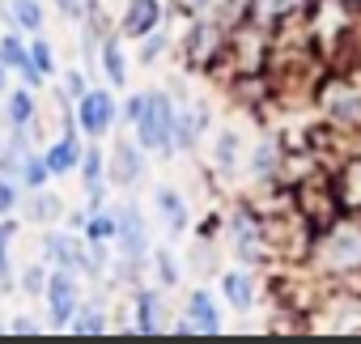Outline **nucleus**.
I'll list each match as a JSON object with an SVG mask.
<instances>
[{
  "label": "nucleus",
  "mask_w": 361,
  "mask_h": 344,
  "mask_svg": "<svg viewBox=\"0 0 361 344\" xmlns=\"http://www.w3.org/2000/svg\"><path fill=\"white\" fill-rule=\"evenodd\" d=\"M174 102L166 94H145V106L136 115V132H140V145L153 149V153H170L174 149Z\"/></svg>",
  "instance_id": "f257e3e1"
},
{
  "label": "nucleus",
  "mask_w": 361,
  "mask_h": 344,
  "mask_svg": "<svg viewBox=\"0 0 361 344\" xmlns=\"http://www.w3.org/2000/svg\"><path fill=\"white\" fill-rule=\"evenodd\" d=\"M119 247H123V259H128V268H136V264H145V251H149V226H145V217H140V209L136 204H128L123 213H119Z\"/></svg>",
  "instance_id": "f03ea898"
},
{
  "label": "nucleus",
  "mask_w": 361,
  "mask_h": 344,
  "mask_svg": "<svg viewBox=\"0 0 361 344\" xmlns=\"http://www.w3.org/2000/svg\"><path fill=\"white\" fill-rule=\"evenodd\" d=\"M111 119H115V102H111V94H102V90H85V94L77 98V128H81V132L102 136V132L111 128Z\"/></svg>",
  "instance_id": "7ed1b4c3"
},
{
  "label": "nucleus",
  "mask_w": 361,
  "mask_h": 344,
  "mask_svg": "<svg viewBox=\"0 0 361 344\" xmlns=\"http://www.w3.org/2000/svg\"><path fill=\"white\" fill-rule=\"evenodd\" d=\"M47 310H51L56 327H64L77 314V281L68 272H51V281H47Z\"/></svg>",
  "instance_id": "20e7f679"
},
{
  "label": "nucleus",
  "mask_w": 361,
  "mask_h": 344,
  "mask_svg": "<svg viewBox=\"0 0 361 344\" xmlns=\"http://www.w3.org/2000/svg\"><path fill=\"white\" fill-rule=\"evenodd\" d=\"M323 259H327L331 268H357V264H361V230H357V226H340V230L327 238Z\"/></svg>",
  "instance_id": "39448f33"
},
{
  "label": "nucleus",
  "mask_w": 361,
  "mask_h": 344,
  "mask_svg": "<svg viewBox=\"0 0 361 344\" xmlns=\"http://www.w3.org/2000/svg\"><path fill=\"white\" fill-rule=\"evenodd\" d=\"M161 22V5L157 0H132L128 18H123V35H149Z\"/></svg>",
  "instance_id": "423d86ee"
},
{
  "label": "nucleus",
  "mask_w": 361,
  "mask_h": 344,
  "mask_svg": "<svg viewBox=\"0 0 361 344\" xmlns=\"http://www.w3.org/2000/svg\"><path fill=\"white\" fill-rule=\"evenodd\" d=\"M43 161H47V170H51V175H68L73 166H81V149H77V136H73V132H64V136H60V140L47 149V157H43Z\"/></svg>",
  "instance_id": "0eeeda50"
},
{
  "label": "nucleus",
  "mask_w": 361,
  "mask_h": 344,
  "mask_svg": "<svg viewBox=\"0 0 361 344\" xmlns=\"http://www.w3.org/2000/svg\"><path fill=\"white\" fill-rule=\"evenodd\" d=\"M188 319H192L196 331H221V319H217L213 293H204V289H196V293L188 297Z\"/></svg>",
  "instance_id": "6e6552de"
},
{
  "label": "nucleus",
  "mask_w": 361,
  "mask_h": 344,
  "mask_svg": "<svg viewBox=\"0 0 361 344\" xmlns=\"http://www.w3.org/2000/svg\"><path fill=\"white\" fill-rule=\"evenodd\" d=\"M323 106H327V115L340 119V123H361V102H357V94H348L344 85H336L331 94H323Z\"/></svg>",
  "instance_id": "1a4fd4ad"
},
{
  "label": "nucleus",
  "mask_w": 361,
  "mask_h": 344,
  "mask_svg": "<svg viewBox=\"0 0 361 344\" xmlns=\"http://www.w3.org/2000/svg\"><path fill=\"white\" fill-rule=\"evenodd\" d=\"M43 251L51 255V264H64V268H85V251H81L68 234H47V238H43Z\"/></svg>",
  "instance_id": "9d476101"
},
{
  "label": "nucleus",
  "mask_w": 361,
  "mask_h": 344,
  "mask_svg": "<svg viewBox=\"0 0 361 344\" xmlns=\"http://www.w3.org/2000/svg\"><path fill=\"white\" fill-rule=\"evenodd\" d=\"M230 234H234V247H238V255H243L247 264H255V259H259V226H255L251 217H234Z\"/></svg>",
  "instance_id": "9b49d317"
},
{
  "label": "nucleus",
  "mask_w": 361,
  "mask_h": 344,
  "mask_svg": "<svg viewBox=\"0 0 361 344\" xmlns=\"http://www.w3.org/2000/svg\"><path fill=\"white\" fill-rule=\"evenodd\" d=\"M0 13H5L13 26H22V30H39V26H43L39 0H5V5H0Z\"/></svg>",
  "instance_id": "f8f14e48"
},
{
  "label": "nucleus",
  "mask_w": 361,
  "mask_h": 344,
  "mask_svg": "<svg viewBox=\"0 0 361 344\" xmlns=\"http://www.w3.org/2000/svg\"><path fill=\"white\" fill-rule=\"evenodd\" d=\"M153 200H157V213L166 217V230H170V234H183V226H188V209H183V200H178L170 188H157Z\"/></svg>",
  "instance_id": "ddd939ff"
},
{
  "label": "nucleus",
  "mask_w": 361,
  "mask_h": 344,
  "mask_svg": "<svg viewBox=\"0 0 361 344\" xmlns=\"http://www.w3.org/2000/svg\"><path fill=\"white\" fill-rule=\"evenodd\" d=\"M204 132V106H188L183 115H174V145L178 149H188V145H196V136Z\"/></svg>",
  "instance_id": "4468645a"
},
{
  "label": "nucleus",
  "mask_w": 361,
  "mask_h": 344,
  "mask_svg": "<svg viewBox=\"0 0 361 344\" xmlns=\"http://www.w3.org/2000/svg\"><path fill=\"white\" fill-rule=\"evenodd\" d=\"M140 170H145L140 153H136L132 145H123V140H119V149H115V161H111V175H115L119 183H136V179H140Z\"/></svg>",
  "instance_id": "2eb2a0df"
},
{
  "label": "nucleus",
  "mask_w": 361,
  "mask_h": 344,
  "mask_svg": "<svg viewBox=\"0 0 361 344\" xmlns=\"http://www.w3.org/2000/svg\"><path fill=\"white\" fill-rule=\"evenodd\" d=\"M221 289H226V297H230L234 310H251V302H255L251 293H255V289H251V276H247V272H226V276H221Z\"/></svg>",
  "instance_id": "dca6fc26"
},
{
  "label": "nucleus",
  "mask_w": 361,
  "mask_h": 344,
  "mask_svg": "<svg viewBox=\"0 0 361 344\" xmlns=\"http://www.w3.org/2000/svg\"><path fill=\"white\" fill-rule=\"evenodd\" d=\"M298 5L302 0H251V18H255V26H272L281 18H289Z\"/></svg>",
  "instance_id": "f3484780"
},
{
  "label": "nucleus",
  "mask_w": 361,
  "mask_h": 344,
  "mask_svg": "<svg viewBox=\"0 0 361 344\" xmlns=\"http://www.w3.org/2000/svg\"><path fill=\"white\" fill-rule=\"evenodd\" d=\"M161 327V306H157V293L140 289L136 293V331H157Z\"/></svg>",
  "instance_id": "a211bd4d"
},
{
  "label": "nucleus",
  "mask_w": 361,
  "mask_h": 344,
  "mask_svg": "<svg viewBox=\"0 0 361 344\" xmlns=\"http://www.w3.org/2000/svg\"><path fill=\"white\" fill-rule=\"evenodd\" d=\"M102 64H106V81L111 85H123L128 81V64H123V47L111 39L106 47H102Z\"/></svg>",
  "instance_id": "6ab92c4d"
},
{
  "label": "nucleus",
  "mask_w": 361,
  "mask_h": 344,
  "mask_svg": "<svg viewBox=\"0 0 361 344\" xmlns=\"http://www.w3.org/2000/svg\"><path fill=\"white\" fill-rule=\"evenodd\" d=\"M30 115H35V102H30V94H26V90H18V94L9 98V123L22 132V128L30 123Z\"/></svg>",
  "instance_id": "aec40b11"
},
{
  "label": "nucleus",
  "mask_w": 361,
  "mask_h": 344,
  "mask_svg": "<svg viewBox=\"0 0 361 344\" xmlns=\"http://www.w3.org/2000/svg\"><path fill=\"white\" fill-rule=\"evenodd\" d=\"M115 230H119V217H111V213H98V209H94V217L85 221V238H94V242L111 238Z\"/></svg>",
  "instance_id": "412c9836"
},
{
  "label": "nucleus",
  "mask_w": 361,
  "mask_h": 344,
  "mask_svg": "<svg viewBox=\"0 0 361 344\" xmlns=\"http://www.w3.org/2000/svg\"><path fill=\"white\" fill-rule=\"evenodd\" d=\"M340 192H344V204H361V157H357V161H348Z\"/></svg>",
  "instance_id": "4be33fe9"
},
{
  "label": "nucleus",
  "mask_w": 361,
  "mask_h": 344,
  "mask_svg": "<svg viewBox=\"0 0 361 344\" xmlns=\"http://www.w3.org/2000/svg\"><path fill=\"white\" fill-rule=\"evenodd\" d=\"M234 161H238V136L234 132H221L217 136V166L221 170H234Z\"/></svg>",
  "instance_id": "5701e85b"
},
{
  "label": "nucleus",
  "mask_w": 361,
  "mask_h": 344,
  "mask_svg": "<svg viewBox=\"0 0 361 344\" xmlns=\"http://www.w3.org/2000/svg\"><path fill=\"white\" fill-rule=\"evenodd\" d=\"M51 175V170H47V161H39V157H22V179H26V188H43V179Z\"/></svg>",
  "instance_id": "b1692460"
},
{
  "label": "nucleus",
  "mask_w": 361,
  "mask_h": 344,
  "mask_svg": "<svg viewBox=\"0 0 361 344\" xmlns=\"http://www.w3.org/2000/svg\"><path fill=\"white\" fill-rule=\"evenodd\" d=\"M251 166H255V175H268V170L276 166V149H272V140H264V145L255 149V161H251Z\"/></svg>",
  "instance_id": "393cba45"
},
{
  "label": "nucleus",
  "mask_w": 361,
  "mask_h": 344,
  "mask_svg": "<svg viewBox=\"0 0 361 344\" xmlns=\"http://www.w3.org/2000/svg\"><path fill=\"white\" fill-rule=\"evenodd\" d=\"M102 327H106V319H102V310L94 306V310H81V314H77V327H73V331H102Z\"/></svg>",
  "instance_id": "a878e982"
},
{
  "label": "nucleus",
  "mask_w": 361,
  "mask_h": 344,
  "mask_svg": "<svg viewBox=\"0 0 361 344\" xmlns=\"http://www.w3.org/2000/svg\"><path fill=\"white\" fill-rule=\"evenodd\" d=\"M102 268H106V251H102V242H94V238H90V251H85V272H94V276H98Z\"/></svg>",
  "instance_id": "bb28decb"
},
{
  "label": "nucleus",
  "mask_w": 361,
  "mask_h": 344,
  "mask_svg": "<svg viewBox=\"0 0 361 344\" xmlns=\"http://www.w3.org/2000/svg\"><path fill=\"white\" fill-rule=\"evenodd\" d=\"M81 170H85V183H90V179H102V153H98V149L81 153Z\"/></svg>",
  "instance_id": "cd10ccee"
},
{
  "label": "nucleus",
  "mask_w": 361,
  "mask_h": 344,
  "mask_svg": "<svg viewBox=\"0 0 361 344\" xmlns=\"http://www.w3.org/2000/svg\"><path fill=\"white\" fill-rule=\"evenodd\" d=\"M30 60H35V68H39V73H51V64H56V60H51V47H47L43 39L30 47Z\"/></svg>",
  "instance_id": "c85d7f7f"
},
{
  "label": "nucleus",
  "mask_w": 361,
  "mask_h": 344,
  "mask_svg": "<svg viewBox=\"0 0 361 344\" xmlns=\"http://www.w3.org/2000/svg\"><path fill=\"white\" fill-rule=\"evenodd\" d=\"M60 213V200H51V196H39L35 204H30V217H39V221H47V217H56Z\"/></svg>",
  "instance_id": "c756f323"
},
{
  "label": "nucleus",
  "mask_w": 361,
  "mask_h": 344,
  "mask_svg": "<svg viewBox=\"0 0 361 344\" xmlns=\"http://www.w3.org/2000/svg\"><path fill=\"white\" fill-rule=\"evenodd\" d=\"M9 238H13V226L5 221V226H0V276L9 272Z\"/></svg>",
  "instance_id": "7c9ffc66"
},
{
  "label": "nucleus",
  "mask_w": 361,
  "mask_h": 344,
  "mask_svg": "<svg viewBox=\"0 0 361 344\" xmlns=\"http://www.w3.org/2000/svg\"><path fill=\"white\" fill-rule=\"evenodd\" d=\"M161 47H166V39H161V35H157V39H149V43H145V51H140V60H145V64H153V60L161 56Z\"/></svg>",
  "instance_id": "2f4dec72"
},
{
  "label": "nucleus",
  "mask_w": 361,
  "mask_h": 344,
  "mask_svg": "<svg viewBox=\"0 0 361 344\" xmlns=\"http://www.w3.org/2000/svg\"><path fill=\"white\" fill-rule=\"evenodd\" d=\"M64 85H68V98H81V94H85V90H90V85H85V77H81V73H68V77H64Z\"/></svg>",
  "instance_id": "473e14b6"
},
{
  "label": "nucleus",
  "mask_w": 361,
  "mask_h": 344,
  "mask_svg": "<svg viewBox=\"0 0 361 344\" xmlns=\"http://www.w3.org/2000/svg\"><path fill=\"white\" fill-rule=\"evenodd\" d=\"M13 204H18V192H13V188H9L5 179H0V213H9Z\"/></svg>",
  "instance_id": "72a5a7b5"
},
{
  "label": "nucleus",
  "mask_w": 361,
  "mask_h": 344,
  "mask_svg": "<svg viewBox=\"0 0 361 344\" xmlns=\"http://www.w3.org/2000/svg\"><path fill=\"white\" fill-rule=\"evenodd\" d=\"M157 272H161V281H166V285H174V264H170V255H166V251H157Z\"/></svg>",
  "instance_id": "f704fd0d"
},
{
  "label": "nucleus",
  "mask_w": 361,
  "mask_h": 344,
  "mask_svg": "<svg viewBox=\"0 0 361 344\" xmlns=\"http://www.w3.org/2000/svg\"><path fill=\"white\" fill-rule=\"evenodd\" d=\"M26 289H43V272H39V268L26 272Z\"/></svg>",
  "instance_id": "c9c22d12"
},
{
  "label": "nucleus",
  "mask_w": 361,
  "mask_h": 344,
  "mask_svg": "<svg viewBox=\"0 0 361 344\" xmlns=\"http://www.w3.org/2000/svg\"><path fill=\"white\" fill-rule=\"evenodd\" d=\"M56 5H60L68 18H77V13H81V0H56Z\"/></svg>",
  "instance_id": "e433bc0d"
},
{
  "label": "nucleus",
  "mask_w": 361,
  "mask_h": 344,
  "mask_svg": "<svg viewBox=\"0 0 361 344\" xmlns=\"http://www.w3.org/2000/svg\"><path fill=\"white\" fill-rule=\"evenodd\" d=\"M0 90H5V73H0Z\"/></svg>",
  "instance_id": "4c0bfd02"
},
{
  "label": "nucleus",
  "mask_w": 361,
  "mask_h": 344,
  "mask_svg": "<svg viewBox=\"0 0 361 344\" xmlns=\"http://www.w3.org/2000/svg\"><path fill=\"white\" fill-rule=\"evenodd\" d=\"M0 153H5V149H0Z\"/></svg>",
  "instance_id": "58836bf2"
}]
</instances>
